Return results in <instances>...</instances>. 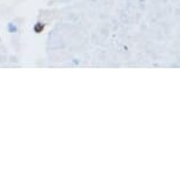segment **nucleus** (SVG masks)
I'll list each match as a JSON object with an SVG mask.
<instances>
[{
    "label": "nucleus",
    "mask_w": 180,
    "mask_h": 180,
    "mask_svg": "<svg viewBox=\"0 0 180 180\" xmlns=\"http://www.w3.org/2000/svg\"><path fill=\"white\" fill-rule=\"evenodd\" d=\"M43 28H44V25H41V24H37L35 25V27H34V29H35V32H37V33L41 32V29Z\"/></svg>",
    "instance_id": "f257e3e1"
}]
</instances>
